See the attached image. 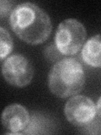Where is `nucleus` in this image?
Returning a JSON list of instances; mask_svg holds the SVG:
<instances>
[{
    "mask_svg": "<svg viewBox=\"0 0 101 135\" xmlns=\"http://www.w3.org/2000/svg\"><path fill=\"white\" fill-rule=\"evenodd\" d=\"M12 31L21 41L29 45H39L52 33V21L46 11L33 3L16 5L9 15Z\"/></svg>",
    "mask_w": 101,
    "mask_h": 135,
    "instance_id": "obj_1",
    "label": "nucleus"
},
{
    "mask_svg": "<svg viewBox=\"0 0 101 135\" xmlns=\"http://www.w3.org/2000/svg\"><path fill=\"white\" fill-rule=\"evenodd\" d=\"M85 72L78 60L66 57L52 66L48 75L50 91L59 98L77 95L85 84Z\"/></svg>",
    "mask_w": 101,
    "mask_h": 135,
    "instance_id": "obj_2",
    "label": "nucleus"
},
{
    "mask_svg": "<svg viewBox=\"0 0 101 135\" xmlns=\"http://www.w3.org/2000/svg\"><path fill=\"white\" fill-rule=\"evenodd\" d=\"M87 32L84 25L76 19H67L59 24L55 34V45L65 56L77 54L85 43Z\"/></svg>",
    "mask_w": 101,
    "mask_h": 135,
    "instance_id": "obj_3",
    "label": "nucleus"
},
{
    "mask_svg": "<svg viewBox=\"0 0 101 135\" xmlns=\"http://www.w3.org/2000/svg\"><path fill=\"white\" fill-rule=\"evenodd\" d=\"M2 74L7 83L22 88L31 82L34 69L31 62L23 55L13 54L3 61Z\"/></svg>",
    "mask_w": 101,
    "mask_h": 135,
    "instance_id": "obj_4",
    "label": "nucleus"
},
{
    "mask_svg": "<svg viewBox=\"0 0 101 135\" xmlns=\"http://www.w3.org/2000/svg\"><path fill=\"white\" fill-rule=\"evenodd\" d=\"M64 114L67 120L73 126L87 127L94 121L97 109L89 97L74 95L67 101Z\"/></svg>",
    "mask_w": 101,
    "mask_h": 135,
    "instance_id": "obj_5",
    "label": "nucleus"
},
{
    "mask_svg": "<svg viewBox=\"0 0 101 135\" xmlns=\"http://www.w3.org/2000/svg\"><path fill=\"white\" fill-rule=\"evenodd\" d=\"M31 116L27 109L19 104L8 105L2 113V125L11 133H22L27 128Z\"/></svg>",
    "mask_w": 101,
    "mask_h": 135,
    "instance_id": "obj_6",
    "label": "nucleus"
},
{
    "mask_svg": "<svg viewBox=\"0 0 101 135\" xmlns=\"http://www.w3.org/2000/svg\"><path fill=\"white\" fill-rule=\"evenodd\" d=\"M82 58L88 66L101 67V35L90 37L82 49Z\"/></svg>",
    "mask_w": 101,
    "mask_h": 135,
    "instance_id": "obj_7",
    "label": "nucleus"
},
{
    "mask_svg": "<svg viewBox=\"0 0 101 135\" xmlns=\"http://www.w3.org/2000/svg\"><path fill=\"white\" fill-rule=\"evenodd\" d=\"M13 50V41L9 35L3 27H0V59L3 62L11 53Z\"/></svg>",
    "mask_w": 101,
    "mask_h": 135,
    "instance_id": "obj_8",
    "label": "nucleus"
},
{
    "mask_svg": "<svg viewBox=\"0 0 101 135\" xmlns=\"http://www.w3.org/2000/svg\"><path fill=\"white\" fill-rule=\"evenodd\" d=\"M14 5V2L12 1H5V0H2L1 3H0V9H1V13H0V16L1 18H4L5 16H7L8 14H11V12L13 11L12 8Z\"/></svg>",
    "mask_w": 101,
    "mask_h": 135,
    "instance_id": "obj_9",
    "label": "nucleus"
},
{
    "mask_svg": "<svg viewBox=\"0 0 101 135\" xmlns=\"http://www.w3.org/2000/svg\"><path fill=\"white\" fill-rule=\"evenodd\" d=\"M96 109H97V114L99 115V118H101V96L99 98L98 101H97Z\"/></svg>",
    "mask_w": 101,
    "mask_h": 135,
    "instance_id": "obj_10",
    "label": "nucleus"
}]
</instances>
